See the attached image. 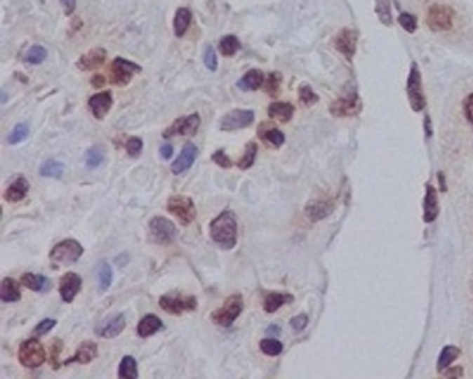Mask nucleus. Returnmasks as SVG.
<instances>
[{
    "mask_svg": "<svg viewBox=\"0 0 473 379\" xmlns=\"http://www.w3.org/2000/svg\"><path fill=\"white\" fill-rule=\"evenodd\" d=\"M210 235L222 249L229 251L236 246L237 220L234 211L221 213L210 225Z\"/></svg>",
    "mask_w": 473,
    "mask_h": 379,
    "instance_id": "1",
    "label": "nucleus"
},
{
    "mask_svg": "<svg viewBox=\"0 0 473 379\" xmlns=\"http://www.w3.org/2000/svg\"><path fill=\"white\" fill-rule=\"evenodd\" d=\"M18 360L27 368H38L46 360V353L42 343L36 339L25 340L18 349Z\"/></svg>",
    "mask_w": 473,
    "mask_h": 379,
    "instance_id": "2",
    "label": "nucleus"
},
{
    "mask_svg": "<svg viewBox=\"0 0 473 379\" xmlns=\"http://www.w3.org/2000/svg\"><path fill=\"white\" fill-rule=\"evenodd\" d=\"M167 210L177 217L182 225H189L196 218V206L187 196H171L167 201Z\"/></svg>",
    "mask_w": 473,
    "mask_h": 379,
    "instance_id": "3",
    "label": "nucleus"
},
{
    "mask_svg": "<svg viewBox=\"0 0 473 379\" xmlns=\"http://www.w3.org/2000/svg\"><path fill=\"white\" fill-rule=\"evenodd\" d=\"M455 13L450 6L433 4L429 8L426 22L433 31H448L454 24Z\"/></svg>",
    "mask_w": 473,
    "mask_h": 379,
    "instance_id": "4",
    "label": "nucleus"
},
{
    "mask_svg": "<svg viewBox=\"0 0 473 379\" xmlns=\"http://www.w3.org/2000/svg\"><path fill=\"white\" fill-rule=\"evenodd\" d=\"M407 95L414 112H422L426 107V98L422 89V77L418 64H411L410 75L407 79Z\"/></svg>",
    "mask_w": 473,
    "mask_h": 379,
    "instance_id": "5",
    "label": "nucleus"
},
{
    "mask_svg": "<svg viewBox=\"0 0 473 379\" xmlns=\"http://www.w3.org/2000/svg\"><path fill=\"white\" fill-rule=\"evenodd\" d=\"M84 253V248L81 246L79 242L74 239H67L58 244L52 252H51V260L58 262V264H64L69 265L76 262Z\"/></svg>",
    "mask_w": 473,
    "mask_h": 379,
    "instance_id": "6",
    "label": "nucleus"
},
{
    "mask_svg": "<svg viewBox=\"0 0 473 379\" xmlns=\"http://www.w3.org/2000/svg\"><path fill=\"white\" fill-rule=\"evenodd\" d=\"M241 310H243V299L240 295H234L225 302V305L221 309H217L211 314V319L217 325L228 328L234 324L237 317L240 316Z\"/></svg>",
    "mask_w": 473,
    "mask_h": 379,
    "instance_id": "7",
    "label": "nucleus"
},
{
    "mask_svg": "<svg viewBox=\"0 0 473 379\" xmlns=\"http://www.w3.org/2000/svg\"><path fill=\"white\" fill-rule=\"evenodd\" d=\"M150 234L154 242L160 245H170L177 237V228L173 221L164 218V217H154L152 218L150 224Z\"/></svg>",
    "mask_w": 473,
    "mask_h": 379,
    "instance_id": "8",
    "label": "nucleus"
},
{
    "mask_svg": "<svg viewBox=\"0 0 473 379\" xmlns=\"http://www.w3.org/2000/svg\"><path fill=\"white\" fill-rule=\"evenodd\" d=\"M140 71V65L132 63L126 59L117 58L112 64V82L119 86H125L131 82L133 75Z\"/></svg>",
    "mask_w": 473,
    "mask_h": 379,
    "instance_id": "9",
    "label": "nucleus"
},
{
    "mask_svg": "<svg viewBox=\"0 0 473 379\" xmlns=\"http://www.w3.org/2000/svg\"><path fill=\"white\" fill-rule=\"evenodd\" d=\"M200 126V116L197 113H193L186 117H180L174 121V124L168 129L164 131V138H174L177 135L182 136H193L197 133V129Z\"/></svg>",
    "mask_w": 473,
    "mask_h": 379,
    "instance_id": "10",
    "label": "nucleus"
},
{
    "mask_svg": "<svg viewBox=\"0 0 473 379\" xmlns=\"http://www.w3.org/2000/svg\"><path fill=\"white\" fill-rule=\"evenodd\" d=\"M362 109V102L357 93H349L338 100H335L331 106V113L336 117H353L357 116Z\"/></svg>",
    "mask_w": 473,
    "mask_h": 379,
    "instance_id": "11",
    "label": "nucleus"
},
{
    "mask_svg": "<svg viewBox=\"0 0 473 379\" xmlns=\"http://www.w3.org/2000/svg\"><path fill=\"white\" fill-rule=\"evenodd\" d=\"M160 307L170 314L179 316L183 312H193L197 307V300L194 296H163L160 299Z\"/></svg>",
    "mask_w": 473,
    "mask_h": 379,
    "instance_id": "12",
    "label": "nucleus"
},
{
    "mask_svg": "<svg viewBox=\"0 0 473 379\" xmlns=\"http://www.w3.org/2000/svg\"><path fill=\"white\" fill-rule=\"evenodd\" d=\"M254 121V112L253 110H232L231 113H228L225 117H222L221 120V131L225 132H231V131H236V129H241V128H247L251 126Z\"/></svg>",
    "mask_w": 473,
    "mask_h": 379,
    "instance_id": "13",
    "label": "nucleus"
},
{
    "mask_svg": "<svg viewBox=\"0 0 473 379\" xmlns=\"http://www.w3.org/2000/svg\"><path fill=\"white\" fill-rule=\"evenodd\" d=\"M357 42H358V32L350 28H345L336 35L335 46L347 60H352L357 51Z\"/></svg>",
    "mask_w": 473,
    "mask_h": 379,
    "instance_id": "14",
    "label": "nucleus"
},
{
    "mask_svg": "<svg viewBox=\"0 0 473 379\" xmlns=\"http://www.w3.org/2000/svg\"><path fill=\"white\" fill-rule=\"evenodd\" d=\"M82 286V281L81 277L75 272H67L61 277L60 279V295L61 299L65 303H71L74 300V298L78 295V292L81 291Z\"/></svg>",
    "mask_w": 473,
    "mask_h": 379,
    "instance_id": "15",
    "label": "nucleus"
},
{
    "mask_svg": "<svg viewBox=\"0 0 473 379\" xmlns=\"http://www.w3.org/2000/svg\"><path fill=\"white\" fill-rule=\"evenodd\" d=\"M199 149L193 145V143H186L180 152V154L178 156L177 160L173 163L171 166V171L173 174L179 175L185 171H187L196 161Z\"/></svg>",
    "mask_w": 473,
    "mask_h": 379,
    "instance_id": "16",
    "label": "nucleus"
},
{
    "mask_svg": "<svg viewBox=\"0 0 473 379\" xmlns=\"http://www.w3.org/2000/svg\"><path fill=\"white\" fill-rule=\"evenodd\" d=\"M91 110H92V114L98 119V120H103L107 113L110 112L112 106H113V96H112V92L106 91V92H100V93H96L93 95L89 102H88Z\"/></svg>",
    "mask_w": 473,
    "mask_h": 379,
    "instance_id": "17",
    "label": "nucleus"
},
{
    "mask_svg": "<svg viewBox=\"0 0 473 379\" xmlns=\"http://www.w3.org/2000/svg\"><path fill=\"white\" fill-rule=\"evenodd\" d=\"M125 317L124 314H117V316L112 317L109 319H106L105 322H102L98 328H96V333L102 338L106 339H112V338H117L119 333L125 329Z\"/></svg>",
    "mask_w": 473,
    "mask_h": 379,
    "instance_id": "18",
    "label": "nucleus"
},
{
    "mask_svg": "<svg viewBox=\"0 0 473 379\" xmlns=\"http://www.w3.org/2000/svg\"><path fill=\"white\" fill-rule=\"evenodd\" d=\"M96 357H98V345L92 340H85L79 345L74 357L68 359L64 364H71V363L88 364L91 361H93Z\"/></svg>",
    "mask_w": 473,
    "mask_h": 379,
    "instance_id": "19",
    "label": "nucleus"
},
{
    "mask_svg": "<svg viewBox=\"0 0 473 379\" xmlns=\"http://www.w3.org/2000/svg\"><path fill=\"white\" fill-rule=\"evenodd\" d=\"M423 221L426 224L433 222L437 215H439V200H437V190H434L432 185L426 188V194H425V203H423Z\"/></svg>",
    "mask_w": 473,
    "mask_h": 379,
    "instance_id": "20",
    "label": "nucleus"
},
{
    "mask_svg": "<svg viewBox=\"0 0 473 379\" xmlns=\"http://www.w3.org/2000/svg\"><path fill=\"white\" fill-rule=\"evenodd\" d=\"M265 82L264 72L258 68L247 71L237 82V86L241 91H257Z\"/></svg>",
    "mask_w": 473,
    "mask_h": 379,
    "instance_id": "21",
    "label": "nucleus"
},
{
    "mask_svg": "<svg viewBox=\"0 0 473 379\" xmlns=\"http://www.w3.org/2000/svg\"><path fill=\"white\" fill-rule=\"evenodd\" d=\"M295 114V107L291 103L275 102L268 107V116L272 120H278L279 123H289Z\"/></svg>",
    "mask_w": 473,
    "mask_h": 379,
    "instance_id": "22",
    "label": "nucleus"
},
{
    "mask_svg": "<svg viewBox=\"0 0 473 379\" xmlns=\"http://www.w3.org/2000/svg\"><path fill=\"white\" fill-rule=\"evenodd\" d=\"M28 190H29V182L27 181V178L22 175L17 177V180L4 192V199L7 201L17 203L27 196Z\"/></svg>",
    "mask_w": 473,
    "mask_h": 379,
    "instance_id": "23",
    "label": "nucleus"
},
{
    "mask_svg": "<svg viewBox=\"0 0 473 379\" xmlns=\"http://www.w3.org/2000/svg\"><path fill=\"white\" fill-rule=\"evenodd\" d=\"M333 208H335V206L331 201L317 200V201H312L307 206L305 213H307L308 218L315 222V221H319V220L328 217L333 211Z\"/></svg>",
    "mask_w": 473,
    "mask_h": 379,
    "instance_id": "24",
    "label": "nucleus"
},
{
    "mask_svg": "<svg viewBox=\"0 0 473 379\" xmlns=\"http://www.w3.org/2000/svg\"><path fill=\"white\" fill-rule=\"evenodd\" d=\"M105 60H106V51L99 48V49H93L89 53L84 55L78 62V67L84 71H89V69L99 68L102 64L105 63Z\"/></svg>",
    "mask_w": 473,
    "mask_h": 379,
    "instance_id": "25",
    "label": "nucleus"
},
{
    "mask_svg": "<svg viewBox=\"0 0 473 379\" xmlns=\"http://www.w3.org/2000/svg\"><path fill=\"white\" fill-rule=\"evenodd\" d=\"M163 329V321L157 316H146L140 319L138 325V333L140 338H149Z\"/></svg>",
    "mask_w": 473,
    "mask_h": 379,
    "instance_id": "26",
    "label": "nucleus"
},
{
    "mask_svg": "<svg viewBox=\"0 0 473 379\" xmlns=\"http://www.w3.org/2000/svg\"><path fill=\"white\" fill-rule=\"evenodd\" d=\"M21 284L34 292H42L51 286V282L46 277L31 274V272H27L21 277Z\"/></svg>",
    "mask_w": 473,
    "mask_h": 379,
    "instance_id": "27",
    "label": "nucleus"
},
{
    "mask_svg": "<svg viewBox=\"0 0 473 379\" xmlns=\"http://www.w3.org/2000/svg\"><path fill=\"white\" fill-rule=\"evenodd\" d=\"M0 298L4 303H15L21 299V293L18 289V285L11 278H4L1 282L0 289Z\"/></svg>",
    "mask_w": 473,
    "mask_h": 379,
    "instance_id": "28",
    "label": "nucleus"
},
{
    "mask_svg": "<svg viewBox=\"0 0 473 379\" xmlns=\"http://www.w3.org/2000/svg\"><path fill=\"white\" fill-rule=\"evenodd\" d=\"M293 296L288 295V293H269L265 298L264 302V310L267 313H275L278 309H281L284 305L292 303L293 302Z\"/></svg>",
    "mask_w": 473,
    "mask_h": 379,
    "instance_id": "29",
    "label": "nucleus"
},
{
    "mask_svg": "<svg viewBox=\"0 0 473 379\" xmlns=\"http://www.w3.org/2000/svg\"><path fill=\"white\" fill-rule=\"evenodd\" d=\"M461 354V350L455 346H446L437 360V371L443 373L447 368H450V366L458 359V356Z\"/></svg>",
    "mask_w": 473,
    "mask_h": 379,
    "instance_id": "30",
    "label": "nucleus"
},
{
    "mask_svg": "<svg viewBox=\"0 0 473 379\" xmlns=\"http://www.w3.org/2000/svg\"><path fill=\"white\" fill-rule=\"evenodd\" d=\"M192 21V11L186 7L178 8L175 18H174V32L178 38L183 36L190 25Z\"/></svg>",
    "mask_w": 473,
    "mask_h": 379,
    "instance_id": "31",
    "label": "nucleus"
},
{
    "mask_svg": "<svg viewBox=\"0 0 473 379\" xmlns=\"http://www.w3.org/2000/svg\"><path fill=\"white\" fill-rule=\"evenodd\" d=\"M375 13L379 21L386 25H393V15H392V4L390 0H375Z\"/></svg>",
    "mask_w": 473,
    "mask_h": 379,
    "instance_id": "32",
    "label": "nucleus"
},
{
    "mask_svg": "<svg viewBox=\"0 0 473 379\" xmlns=\"http://www.w3.org/2000/svg\"><path fill=\"white\" fill-rule=\"evenodd\" d=\"M106 157V152H105V147L100 146V145H96V146H92L86 154H85V163L89 168H96L98 166H100L103 163Z\"/></svg>",
    "mask_w": 473,
    "mask_h": 379,
    "instance_id": "33",
    "label": "nucleus"
},
{
    "mask_svg": "<svg viewBox=\"0 0 473 379\" xmlns=\"http://www.w3.org/2000/svg\"><path fill=\"white\" fill-rule=\"evenodd\" d=\"M65 166L56 160H48L39 168V174L46 178H60L64 174Z\"/></svg>",
    "mask_w": 473,
    "mask_h": 379,
    "instance_id": "34",
    "label": "nucleus"
},
{
    "mask_svg": "<svg viewBox=\"0 0 473 379\" xmlns=\"http://www.w3.org/2000/svg\"><path fill=\"white\" fill-rule=\"evenodd\" d=\"M119 378L133 379L138 378V367L136 360L132 356H125L119 364Z\"/></svg>",
    "mask_w": 473,
    "mask_h": 379,
    "instance_id": "35",
    "label": "nucleus"
},
{
    "mask_svg": "<svg viewBox=\"0 0 473 379\" xmlns=\"http://www.w3.org/2000/svg\"><path fill=\"white\" fill-rule=\"evenodd\" d=\"M239 49H240V42L235 35H227L220 41V52L225 58H231L236 55Z\"/></svg>",
    "mask_w": 473,
    "mask_h": 379,
    "instance_id": "36",
    "label": "nucleus"
},
{
    "mask_svg": "<svg viewBox=\"0 0 473 379\" xmlns=\"http://www.w3.org/2000/svg\"><path fill=\"white\" fill-rule=\"evenodd\" d=\"M257 152H258L257 143L250 142V143L247 145V147H246V152H244L243 157L237 161V167H239L240 170H248V168L254 164V161H255Z\"/></svg>",
    "mask_w": 473,
    "mask_h": 379,
    "instance_id": "37",
    "label": "nucleus"
},
{
    "mask_svg": "<svg viewBox=\"0 0 473 379\" xmlns=\"http://www.w3.org/2000/svg\"><path fill=\"white\" fill-rule=\"evenodd\" d=\"M260 349L267 356H279L284 350V345L277 339H262L260 342Z\"/></svg>",
    "mask_w": 473,
    "mask_h": 379,
    "instance_id": "38",
    "label": "nucleus"
},
{
    "mask_svg": "<svg viewBox=\"0 0 473 379\" xmlns=\"http://www.w3.org/2000/svg\"><path fill=\"white\" fill-rule=\"evenodd\" d=\"M281 82H282V75L279 72H271L267 79H265V84H264V88H265V92L275 98L278 93H279V89H281Z\"/></svg>",
    "mask_w": 473,
    "mask_h": 379,
    "instance_id": "39",
    "label": "nucleus"
},
{
    "mask_svg": "<svg viewBox=\"0 0 473 379\" xmlns=\"http://www.w3.org/2000/svg\"><path fill=\"white\" fill-rule=\"evenodd\" d=\"M113 282V270L109 262H102L99 268V285L102 291H107Z\"/></svg>",
    "mask_w": 473,
    "mask_h": 379,
    "instance_id": "40",
    "label": "nucleus"
},
{
    "mask_svg": "<svg viewBox=\"0 0 473 379\" xmlns=\"http://www.w3.org/2000/svg\"><path fill=\"white\" fill-rule=\"evenodd\" d=\"M46 58H48V51L41 45H35L29 48V51L27 52L25 62L29 64H41Z\"/></svg>",
    "mask_w": 473,
    "mask_h": 379,
    "instance_id": "41",
    "label": "nucleus"
},
{
    "mask_svg": "<svg viewBox=\"0 0 473 379\" xmlns=\"http://www.w3.org/2000/svg\"><path fill=\"white\" fill-rule=\"evenodd\" d=\"M28 133H29V126L22 123V124H17L14 126V129L10 132L8 138H7V142L10 145H17L22 140H25L28 138Z\"/></svg>",
    "mask_w": 473,
    "mask_h": 379,
    "instance_id": "42",
    "label": "nucleus"
},
{
    "mask_svg": "<svg viewBox=\"0 0 473 379\" xmlns=\"http://www.w3.org/2000/svg\"><path fill=\"white\" fill-rule=\"evenodd\" d=\"M298 98H300V102L304 106H307V107L315 105L319 100V96L312 91V88L309 85L300 86V89H298Z\"/></svg>",
    "mask_w": 473,
    "mask_h": 379,
    "instance_id": "43",
    "label": "nucleus"
},
{
    "mask_svg": "<svg viewBox=\"0 0 473 379\" xmlns=\"http://www.w3.org/2000/svg\"><path fill=\"white\" fill-rule=\"evenodd\" d=\"M261 138H262V140L271 143L275 147H279V146H282L285 143V135L279 129H277V128L265 131L264 133H261Z\"/></svg>",
    "mask_w": 473,
    "mask_h": 379,
    "instance_id": "44",
    "label": "nucleus"
},
{
    "mask_svg": "<svg viewBox=\"0 0 473 379\" xmlns=\"http://www.w3.org/2000/svg\"><path fill=\"white\" fill-rule=\"evenodd\" d=\"M399 24L410 34H414L416 31V27H418V21H416L414 14H411V13H401L399 15Z\"/></svg>",
    "mask_w": 473,
    "mask_h": 379,
    "instance_id": "45",
    "label": "nucleus"
},
{
    "mask_svg": "<svg viewBox=\"0 0 473 379\" xmlns=\"http://www.w3.org/2000/svg\"><path fill=\"white\" fill-rule=\"evenodd\" d=\"M125 149H126V153H128L131 157H138V156L142 153L143 142H142L140 138H131V139H128V142L125 143Z\"/></svg>",
    "mask_w": 473,
    "mask_h": 379,
    "instance_id": "46",
    "label": "nucleus"
},
{
    "mask_svg": "<svg viewBox=\"0 0 473 379\" xmlns=\"http://www.w3.org/2000/svg\"><path fill=\"white\" fill-rule=\"evenodd\" d=\"M61 349H62V342L60 339H55L51 346V364L55 370H58L60 367L59 357Z\"/></svg>",
    "mask_w": 473,
    "mask_h": 379,
    "instance_id": "47",
    "label": "nucleus"
},
{
    "mask_svg": "<svg viewBox=\"0 0 473 379\" xmlns=\"http://www.w3.org/2000/svg\"><path fill=\"white\" fill-rule=\"evenodd\" d=\"M211 159H213V161H214L215 164H218V166L222 167V168H231V167H232V160L225 154L224 150H217V152L211 156Z\"/></svg>",
    "mask_w": 473,
    "mask_h": 379,
    "instance_id": "48",
    "label": "nucleus"
},
{
    "mask_svg": "<svg viewBox=\"0 0 473 379\" xmlns=\"http://www.w3.org/2000/svg\"><path fill=\"white\" fill-rule=\"evenodd\" d=\"M204 64H206V67H207L208 69H211V71H215L217 67H218L217 53H215V51H214L211 46H208V48L206 49V52H204Z\"/></svg>",
    "mask_w": 473,
    "mask_h": 379,
    "instance_id": "49",
    "label": "nucleus"
},
{
    "mask_svg": "<svg viewBox=\"0 0 473 379\" xmlns=\"http://www.w3.org/2000/svg\"><path fill=\"white\" fill-rule=\"evenodd\" d=\"M56 321L55 319H51V318H46V319H44V321H41L38 325H36V328H35V333L38 335V336H41V335H45V333H48V332H51L55 326H56Z\"/></svg>",
    "mask_w": 473,
    "mask_h": 379,
    "instance_id": "50",
    "label": "nucleus"
},
{
    "mask_svg": "<svg viewBox=\"0 0 473 379\" xmlns=\"http://www.w3.org/2000/svg\"><path fill=\"white\" fill-rule=\"evenodd\" d=\"M308 324V317L305 314H298V316L293 317L291 321V325L295 331H302Z\"/></svg>",
    "mask_w": 473,
    "mask_h": 379,
    "instance_id": "51",
    "label": "nucleus"
},
{
    "mask_svg": "<svg viewBox=\"0 0 473 379\" xmlns=\"http://www.w3.org/2000/svg\"><path fill=\"white\" fill-rule=\"evenodd\" d=\"M464 110H465L467 119L469 120V123H472L473 124V93L472 95H469V96L465 99Z\"/></svg>",
    "mask_w": 473,
    "mask_h": 379,
    "instance_id": "52",
    "label": "nucleus"
},
{
    "mask_svg": "<svg viewBox=\"0 0 473 379\" xmlns=\"http://www.w3.org/2000/svg\"><path fill=\"white\" fill-rule=\"evenodd\" d=\"M441 374L444 377H450V378H461L464 375V371H462L461 367H454V368H447Z\"/></svg>",
    "mask_w": 473,
    "mask_h": 379,
    "instance_id": "53",
    "label": "nucleus"
},
{
    "mask_svg": "<svg viewBox=\"0 0 473 379\" xmlns=\"http://www.w3.org/2000/svg\"><path fill=\"white\" fill-rule=\"evenodd\" d=\"M173 154H174V146L173 145L167 143V145H163L160 147V156H161V159L168 160V159L173 157Z\"/></svg>",
    "mask_w": 473,
    "mask_h": 379,
    "instance_id": "54",
    "label": "nucleus"
},
{
    "mask_svg": "<svg viewBox=\"0 0 473 379\" xmlns=\"http://www.w3.org/2000/svg\"><path fill=\"white\" fill-rule=\"evenodd\" d=\"M67 15H71L76 7V0H60Z\"/></svg>",
    "mask_w": 473,
    "mask_h": 379,
    "instance_id": "55",
    "label": "nucleus"
},
{
    "mask_svg": "<svg viewBox=\"0 0 473 379\" xmlns=\"http://www.w3.org/2000/svg\"><path fill=\"white\" fill-rule=\"evenodd\" d=\"M105 84H106V79H105L103 75H95V77L92 78V85H93L95 88H102Z\"/></svg>",
    "mask_w": 473,
    "mask_h": 379,
    "instance_id": "56",
    "label": "nucleus"
},
{
    "mask_svg": "<svg viewBox=\"0 0 473 379\" xmlns=\"http://www.w3.org/2000/svg\"><path fill=\"white\" fill-rule=\"evenodd\" d=\"M267 333H269V335H279L281 333V328L278 325H271V326H268Z\"/></svg>",
    "mask_w": 473,
    "mask_h": 379,
    "instance_id": "57",
    "label": "nucleus"
}]
</instances>
